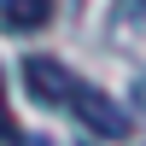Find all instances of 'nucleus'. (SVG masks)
Masks as SVG:
<instances>
[{"label":"nucleus","mask_w":146,"mask_h":146,"mask_svg":"<svg viewBox=\"0 0 146 146\" xmlns=\"http://www.w3.org/2000/svg\"><path fill=\"white\" fill-rule=\"evenodd\" d=\"M0 140H18V129H12V111H6V88H0Z\"/></svg>","instance_id":"obj_4"},{"label":"nucleus","mask_w":146,"mask_h":146,"mask_svg":"<svg viewBox=\"0 0 146 146\" xmlns=\"http://www.w3.org/2000/svg\"><path fill=\"white\" fill-rule=\"evenodd\" d=\"M70 82H76V76H70L58 58H47V53H29V58H23V88H29L41 105H64L70 100Z\"/></svg>","instance_id":"obj_2"},{"label":"nucleus","mask_w":146,"mask_h":146,"mask_svg":"<svg viewBox=\"0 0 146 146\" xmlns=\"http://www.w3.org/2000/svg\"><path fill=\"white\" fill-rule=\"evenodd\" d=\"M6 29H47L53 23V0H0Z\"/></svg>","instance_id":"obj_3"},{"label":"nucleus","mask_w":146,"mask_h":146,"mask_svg":"<svg viewBox=\"0 0 146 146\" xmlns=\"http://www.w3.org/2000/svg\"><path fill=\"white\" fill-rule=\"evenodd\" d=\"M64 105H70V111H76L100 140H123L129 129H135V117H129L105 88H94V82H70V100H64Z\"/></svg>","instance_id":"obj_1"},{"label":"nucleus","mask_w":146,"mask_h":146,"mask_svg":"<svg viewBox=\"0 0 146 146\" xmlns=\"http://www.w3.org/2000/svg\"><path fill=\"white\" fill-rule=\"evenodd\" d=\"M135 100H140V111H146V76H140V82H135Z\"/></svg>","instance_id":"obj_5"},{"label":"nucleus","mask_w":146,"mask_h":146,"mask_svg":"<svg viewBox=\"0 0 146 146\" xmlns=\"http://www.w3.org/2000/svg\"><path fill=\"white\" fill-rule=\"evenodd\" d=\"M18 146H47V140H18Z\"/></svg>","instance_id":"obj_6"}]
</instances>
